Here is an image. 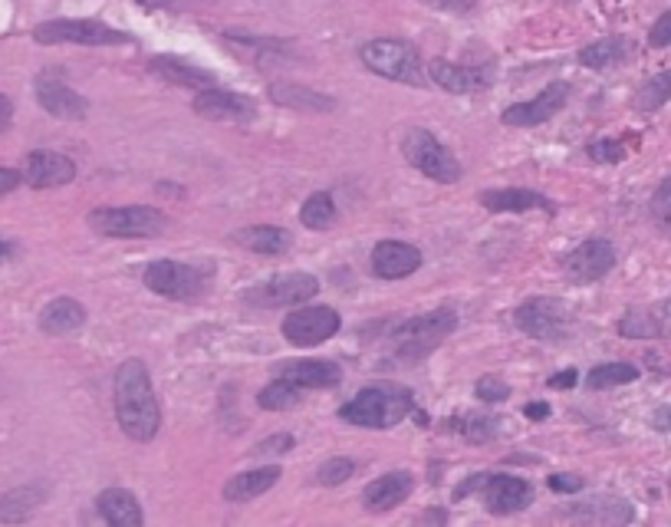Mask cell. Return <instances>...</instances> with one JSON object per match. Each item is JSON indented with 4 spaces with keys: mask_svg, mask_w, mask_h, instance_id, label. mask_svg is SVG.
Listing matches in <instances>:
<instances>
[{
    "mask_svg": "<svg viewBox=\"0 0 671 527\" xmlns=\"http://www.w3.org/2000/svg\"><path fill=\"white\" fill-rule=\"evenodd\" d=\"M270 99H274L277 106L283 109H300V112H333L336 109V99L320 93V89H310V86H300V83H270Z\"/></svg>",
    "mask_w": 671,
    "mask_h": 527,
    "instance_id": "obj_20",
    "label": "cell"
},
{
    "mask_svg": "<svg viewBox=\"0 0 671 527\" xmlns=\"http://www.w3.org/2000/svg\"><path fill=\"white\" fill-rule=\"evenodd\" d=\"M293 448V435H274V439H264L257 448H254V455H283V452H290Z\"/></svg>",
    "mask_w": 671,
    "mask_h": 527,
    "instance_id": "obj_43",
    "label": "cell"
},
{
    "mask_svg": "<svg viewBox=\"0 0 671 527\" xmlns=\"http://www.w3.org/2000/svg\"><path fill=\"white\" fill-rule=\"evenodd\" d=\"M7 257H10V244L0 238V261H7Z\"/></svg>",
    "mask_w": 671,
    "mask_h": 527,
    "instance_id": "obj_52",
    "label": "cell"
},
{
    "mask_svg": "<svg viewBox=\"0 0 671 527\" xmlns=\"http://www.w3.org/2000/svg\"><path fill=\"white\" fill-rule=\"evenodd\" d=\"M149 70L158 76V80H165V83H172V86L208 89L214 83V76L208 70H198V66L178 60V56H155V60L149 63Z\"/></svg>",
    "mask_w": 671,
    "mask_h": 527,
    "instance_id": "obj_27",
    "label": "cell"
},
{
    "mask_svg": "<svg viewBox=\"0 0 671 527\" xmlns=\"http://www.w3.org/2000/svg\"><path fill=\"white\" fill-rule=\"evenodd\" d=\"M648 215H652V224L658 231L671 238V178H665L662 185L655 188L652 201H648Z\"/></svg>",
    "mask_w": 671,
    "mask_h": 527,
    "instance_id": "obj_37",
    "label": "cell"
},
{
    "mask_svg": "<svg viewBox=\"0 0 671 527\" xmlns=\"http://www.w3.org/2000/svg\"><path fill=\"white\" fill-rule=\"evenodd\" d=\"M648 43H652L655 50L671 47V10H665V14L652 24V33H648Z\"/></svg>",
    "mask_w": 671,
    "mask_h": 527,
    "instance_id": "obj_42",
    "label": "cell"
},
{
    "mask_svg": "<svg viewBox=\"0 0 671 527\" xmlns=\"http://www.w3.org/2000/svg\"><path fill=\"white\" fill-rule=\"evenodd\" d=\"M37 99H40V106L56 119H86V112H89V103L83 96L73 93V89L60 80H47V76L37 80Z\"/></svg>",
    "mask_w": 671,
    "mask_h": 527,
    "instance_id": "obj_18",
    "label": "cell"
},
{
    "mask_svg": "<svg viewBox=\"0 0 671 527\" xmlns=\"http://www.w3.org/2000/svg\"><path fill=\"white\" fill-rule=\"evenodd\" d=\"M514 323L527 336L543 343H560L570 333V313L553 297H533L527 304H520L514 313Z\"/></svg>",
    "mask_w": 671,
    "mask_h": 527,
    "instance_id": "obj_10",
    "label": "cell"
},
{
    "mask_svg": "<svg viewBox=\"0 0 671 527\" xmlns=\"http://www.w3.org/2000/svg\"><path fill=\"white\" fill-rule=\"evenodd\" d=\"M234 241L247 248L250 254H267L277 257L283 251H290V234L283 228H274V224H254V228H241L234 234Z\"/></svg>",
    "mask_w": 671,
    "mask_h": 527,
    "instance_id": "obj_29",
    "label": "cell"
},
{
    "mask_svg": "<svg viewBox=\"0 0 671 527\" xmlns=\"http://www.w3.org/2000/svg\"><path fill=\"white\" fill-rule=\"evenodd\" d=\"M195 112L211 122H250L257 116L254 99L241 93H227V89H201L195 96Z\"/></svg>",
    "mask_w": 671,
    "mask_h": 527,
    "instance_id": "obj_13",
    "label": "cell"
},
{
    "mask_svg": "<svg viewBox=\"0 0 671 527\" xmlns=\"http://www.w3.org/2000/svg\"><path fill=\"white\" fill-rule=\"evenodd\" d=\"M454 327H458L454 310L441 307V310L422 313V317L405 320L402 327H395L392 343H395L398 356H405V360H422V356H428L441 340H448Z\"/></svg>",
    "mask_w": 671,
    "mask_h": 527,
    "instance_id": "obj_4",
    "label": "cell"
},
{
    "mask_svg": "<svg viewBox=\"0 0 671 527\" xmlns=\"http://www.w3.org/2000/svg\"><path fill=\"white\" fill-rule=\"evenodd\" d=\"M671 99V70L652 76V80H645L639 86V93H635V109L639 112H655L662 109Z\"/></svg>",
    "mask_w": 671,
    "mask_h": 527,
    "instance_id": "obj_35",
    "label": "cell"
},
{
    "mask_svg": "<svg viewBox=\"0 0 671 527\" xmlns=\"http://www.w3.org/2000/svg\"><path fill=\"white\" fill-rule=\"evenodd\" d=\"M402 152L408 165H415L418 172L435 178L441 185H454L461 178V165L451 155L448 145H441L428 129H408L402 139Z\"/></svg>",
    "mask_w": 671,
    "mask_h": 527,
    "instance_id": "obj_6",
    "label": "cell"
},
{
    "mask_svg": "<svg viewBox=\"0 0 671 527\" xmlns=\"http://www.w3.org/2000/svg\"><path fill=\"white\" fill-rule=\"evenodd\" d=\"M20 182H24V175H20L17 168H4V165H0V195L17 192Z\"/></svg>",
    "mask_w": 671,
    "mask_h": 527,
    "instance_id": "obj_45",
    "label": "cell"
},
{
    "mask_svg": "<svg viewBox=\"0 0 671 527\" xmlns=\"http://www.w3.org/2000/svg\"><path fill=\"white\" fill-rule=\"evenodd\" d=\"M425 4L435 10H448V14H468L477 7V0H425Z\"/></svg>",
    "mask_w": 671,
    "mask_h": 527,
    "instance_id": "obj_44",
    "label": "cell"
},
{
    "mask_svg": "<svg viewBox=\"0 0 671 527\" xmlns=\"http://www.w3.org/2000/svg\"><path fill=\"white\" fill-rule=\"evenodd\" d=\"M589 159H596V162H622L625 159V149H622V142L599 139V142L589 145Z\"/></svg>",
    "mask_w": 671,
    "mask_h": 527,
    "instance_id": "obj_41",
    "label": "cell"
},
{
    "mask_svg": "<svg viewBox=\"0 0 671 527\" xmlns=\"http://www.w3.org/2000/svg\"><path fill=\"white\" fill-rule=\"evenodd\" d=\"M629 53H632V43L625 37H606L579 50V63L589 66V70H609V66L629 60Z\"/></svg>",
    "mask_w": 671,
    "mask_h": 527,
    "instance_id": "obj_32",
    "label": "cell"
},
{
    "mask_svg": "<svg viewBox=\"0 0 671 527\" xmlns=\"http://www.w3.org/2000/svg\"><path fill=\"white\" fill-rule=\"evenodd\" d=\"M352 475H356V462L352 458H329V462H323L320 468H316V481H320L323 488H333V485H343V481H349Z\"/></svg>",
    "mask_w": 671,
    "mask_h": 527,
    "instance_id": "obj_38",
    "label": "cell"
},
{
    "mask_svg": "<svg viewBox=\"0 0 671 527\" xmlns=\"http://www.w3.org/2000/svg\"><path fill=\"white\" fill-rule=\"evenodd\" d=\"M300 386H293L290 379H274L270 386H264L260 389V396H257V402H260V409H270V412H283V409H293V406H300Z\"/></svg>",
    "mask_w": 671,
    "mask_h": 527,
    "instance_id": "obj_33",
    "label": "cell"
},
{
    "mask_svg": "<svg viewBox=\"0 0 671 527\" xmlns=\"http://www.w3.org/2000/svg\"><path fill=\"white\" fill-rule=\"evenodd\" d=\"M116 419L119 429L129 435L132 442H152L158 429H162V406L152 389L149 369L142 360H125L116 369Z\"/></svg>",
    "mask_w": 671,
    "mask_h": 527,
    "instance_id": "obj_1",
    "label": "cell"
},
{
    "mask_svg": "<svg viewBox=\"0 0 671 527\" xmlns=\"http://www.w3.org/2000/svg\"><path fill=\"white\" fill-rule=\"evenodd\" d=\"M415 409V396L405 386H369L356 392V399H349L343 409H339V419L362 425V429H392V425L402 422L408 412Z\"/></svg>",
    "mask_w": 671,
    "mask_h": 527,
    "instance_id": "obj_2",
    "label": "cell"
},
{
    "mask_svg": "<svg viewBox=\"0 0 671 527\" xmlns=\"http://www.w3.org/2000/svg\"><path fill=\"white\" fill-rule=\"evenodd\" d=\"M362 63L369 66L375 76H385V80L408 83V86H422L425 83V66L422 56L415 47H408L402 40H369L362 47Z\"/></svg>",
    "mask_w": 671,
    "mask_h": 527,
    "instance_id": "obj_3",
    "label": "cell"
},
{
    "mask_svg": "<svg viewBox=\"0 0 671 527\" xmlns=\"http://www.w3.org/2000/svg\"><path fill=\"white\" fill-rule=\"evenodd\" d=\"M86 323V310L79 300L73 297H60V300H50L47 307L40 310V330L50 333V336H63V333H73Z\"/></svg>",
    "mask_w": 671,
    "mask_h": 527,
    "instance_id": "obj_26",
    "label": "cell"
},
{
    "mask_svg": "<svg viewBox=\"0 0 671 527\" xmlns=\"http://www.w3.org/2000/svg\"><path fill=\"white\" fill-rule=\"evenodd\" d=\"M40 504H43V488L40 485L14 488V491H7V495H0V521L4 524H24L37 514Z\"/></svg>",
    "mask_w": 671,
    "mask_h": 527,
    "instance_id": "obj_30",
    "label": "cell"
},
{
    "mask_svg": "<svg viewBox=\"0 0 671 527\" xmlns=\"http://www.w3.org/2000/svg\"><path fill=\"white\" fill-rule=\"evenodd\" d=\"M412 488H415V478L412 475H408V472H392V475L375 478L372 485L362 491V501H366L369 511L382 514V511L398 508V504H402L408 495H412Z\"/></svg>",
    "mask_w": 671,
    "mask_h": 527,
    "instance_id": "obj_19",
    "label": "cell"
},
{
    "mask_svg": "<svg viewBox=\"0 0 671 527\" xmlns=\"http://www.w3.org/2000/svg\"><path fill=\"white\" fill-rule=\"evenodd\" d=\"M671 304H658V307H642V310H629L619 320V333L629 336V340H652V336H665L671 330Z\"/></svg>",
    "mask_w": 671,
    "mask_h": 527,
    "instance_id": "obj_22",
    "label": "cell"
},
{
    "mask_svg": "<svg viewBox=\"0 0 671 527\" xmlns=\"http://www.w3.org/2000/svg\"><path fill=\"white\" fill-rule=\"evenodd\" d=\"M616 267V248L602 238H589L563 261V271L573 284H596Z\"/></svg>",
    "mask_w": 671,
    "mask_h": 527,
    "instance_id": "obj_11",
    "label": "cell"
},
{
    "mask_svg": "<svg viewBox=\"0 0 671 527\" xmlns=\"http://www.w3.org/2000/svg\"><path fill=\"white\" fill-rule=\"evenodd\" d=\"M428 76L435 80L441 89H448V93H477V89H484L487 83V73L484 70H471V66H458V63H448V60H431L428 63Z\"/></svg>",
    "mask_w": 671,
    "mask_h": 527,
    "instance_id": "obj_23",
    "label": "cell"
},
{
    "mask_svg": "<svg viewBox=\"0 0 671 527\" xmlns=\"http://www.w3.org/2000/svg\"><path fill=\"white\" fill-rule=\"evenodd\" d=\"M566 96H570V86L566 83H553L543 89L540 96H533L530 103H517L504 112V126H520V129H530V126H543L547 119H553L556 112L566 106Z\"/></svg>",
    "mask_w": 671,
    "mask_h": 527,
    "instance_id": "obj_14",
    "label": "cell"
},
{
    "mask_svg": "<svg viewBox=\"0 0 671 527\" xmlns=\"http://www.w3.org/2000/svg\"><path fill=\"white\" fill-rule=\"evenodd\" d=\"M320 294V280L313 274H303V271H293V274H277L264 280V284L250 287L247 290V304L250 307H300L306 300H313Z\"/></svg>",
    "mask_w": 671,
    "mask_h": 527,
    "instance_id": "obj_9",
    "label": "cell"
},
{
    "mask_svg": "<svg viewBox=\"0 0 671 527\" xmlns=\"http://www.w3.org/2000/svg\"><path fill=\"white\" fill-rule=\"evenodd\" d=\"M474 392H477V399H484V402H504L510 396V386L497 376H481Z\"/></svg>",
    "mask_w": 671,
    "mask_h": 527,
    "instance_id": "obj_40",
    "label": "cell"
},
{
    "mask_svg": "<svg viewBox=\"0 0 671 527\" xmlns=\"http://www.w3.org/2000/svg\"><path fill=\"white\" fill-rule=\"evenodd\" d=\"M89 228L99 231L102 238H158L168 228V218L145 205L96 208L89 215Z\"/></svg>",
    "mask_w": 671,
    "mask_h": 527,
    "instance_id": "obj_5",
    "label": "cell"
},
{
    "mask_svg": "<svg viewBox=\"0 0 671 527\" xmlns=\"http://www.w3.org/2000/svg\"><path fill=\"white\" fill-rule=\"evenodd\" d=\"M283 379H290L293 386L300 389H329L339 383V366L329 360H290L277 366Z\"/></svg>",
    "mask_w": 671,
    "mask_h": 527,
    "instance_id": "obj_21",
    "label": "cell"
},
{
    "mask_svg": "<svg viewBox=\"0 0 671 527\" xmlns=\"http://www.w3.org/2000/svg\"><path fill=\"white\" fill-rule=\"evenodd\" d=\"M24 178L30 188H60V185H70L76 178V165H73V159H66L60 152L37 149L27 155Z\"/></svg>",
    "mask_w": 671,
    "mask_h": 527,
    "instance_id": "obj_16",
    "label": "cell"
},
{
    "mask_svg": "<svg viewBox=\"0 0 671 527\" xmlns=\"http://www.w3.org/2000/svg\"><path fill=\"white\" fill-rule=\"evenodd\" d=\"M461 435L468 442H491L497 435V419H487V416H468L461 425Z\"/></svg>",
    "mask_w": 671,
    "mask_h": 527,
    "instance_id": "obj_39",
    "label": "cell"
},
{
    "mask_svg": "<svg viewBox=\"0 0 671 527\" xmlns=\"http://www.w3.org/2000/svg\"><path fill=\"white\" fill-rule=\"evenodd\" d=\"M142 7H188V4H198V0H139Z\"/></svg>",
    "mask_w": 671,
    "mask_h": 527,
    "instance_id": "obj_49",
    "label": "cell"
},
{
    "mask_svg": "<svg viewBox=\"0 0 671 527\" xmlns=\"http://www.w3.org/2000/svg\"><path fill=\"white\" fill-rule=\"evenodd\" d=\"M527 416L530 419H547L550 416V406H547V402H533V406H527Z\"/></svg>",
    "mask_w": 671,
    "mask_h": 527,
    "instance_id": "obj_50",
    "label": "cell"
},
{
    "mask_svg": "<svg viewBox=\"0 0 671 527\" xmlns=\"http://www.w3.org/2000/svg\"><path fill=\"white\" fill-rule=\"evenodd\" d=\"M635 379H639V366H632V363H602V366H596L593 373L586 376V386L589 389H612V386L635 383Z\"/></svg>",
    "mask_w": 671,
    "mask_h": 527,
    "instance_id": "obj_34",
    "label": "cell"
},
{
    "mask_svg": "<svg viewBox=\"0 0 671 527\" xmlns=\"http://www.w3.org/2000/svg\"><path fill=\"white\" fill-rule=\"evenodd\" d=\"M96 508L112 527H142V521H145L139 501H135L132 491H125V488H106L96 498Z\"/></svg>",
    "mask_w": 671,
    "mask_h": 527,
    "instance_id": "obj_24",
    "label": "cell"
},
{
    "mask_svg": "<svg viewBox=\"0 0 671 527\" xmlns=\"http://www.w3.org/2000/svg\"><path fill=\"white\" fill-rule=\"evenodd\" d=\"M280 478V468L277 465H267V468H257V472H241L234 475L231 481L224 485V498L234 501V504H244V501H254L257 495H264L277 485Z\"/></svg>",
    "mask_w": 671,
    "mask_h": 527,
    "instance_id": "obj_28",
    "label": "cell"
},
{
    "mask_svg": "<svg viewBox=\"0 0 671 527\" xmlns=\"http://www.w3.org/2000/svg\"><path fill=\"white\" fill-rule=\"evenodd\" d=\"M576 379H579V376H576V369H566V373L553 376L547 386H550V389H570V386H576Z\"/></svg>",
    "mask_w": 671,
    "mask_h": 527,
    "instance_id": "obj_47",
    "label": "cell"
},
{
    "mask_svg": "<svg viewBox=\"0 0 671 527\" xmlns=\"http://www.w3.org/2000/svg\"><path fill=\"white\" fill-rule=\"evenodd\" d=\"M33 40L43 47H56V43H79V47H119V43H132L129 33H122L99 20H47L33 30Z\"/></svg>",
    "mask_w": 671,
    "mask_h": 527,
    "instance_id": "obj_7",
    "label": "cell"
},
{
    "mask_svg": "<svg viewBox=\"0 0 671 527\" xmlns=\"http://www.w3.org/2000/svg\"><path fill=\"white\" fill-rule=\"evenodd\" d=\"M145 287L155 290L158 297L168 300H195L204 294V284H208V274L195 264H181V261H152L145 267Z\"/></svg>",
    "mask_w": 671,
    "mask_h": 527,
    "instance_id": "obj_8",
    "label": "cell"
},
{
    "mask_svg": "<svg viewBox=\"0 0 671 527\" xmlns=\"http://www.w3.org/2000/svg\"><path fill=\"white\" fill-rule=\"evenodd\" d=\"M300 221H303L310 231H326L329 224L336 221V205H333V198H329L326 192H316V195H310V198L303 201Z\"/></svg>",
    "mask_w": 671,
    "mask_h": 527,
    "instance_id": "obj_36",
    "label": "cell"
},
{
    "mask_svg": "<svg viewBox=\"0 0 671 527\" xmlns=\"http://www.w3.org/2000/svg\"><path fill=\"white\" fill-rule=\"evenodd\" d=\"M372 274L382 280H402L422 267V251L405 241H382L372 248Z\"/></svg>",
    "mask_w": 671,
    "mask_h": 527,
    "instance_id": "obj_15",
    "label": "cell"
},
{
    "mask_svg": "<svg viewBox=\"0 0 671 527\" xmlns=\"http://www.w3.org/2000/svg\"><path fill=\"white\" fill-rule=\"evenodd\" d=\"M550 488L553 491H579V488H583V478H576V475H553L550 478Z\"/></svg>",
    "mask_w": 671,
    "mask_h": 527,
    "instance_id": "obj_46",
    "label": "cell"
},
{
    "mask_svg": "<svg viewBox=\"0 0 671 527\" xmlns=\"http://www.w3.org/2000/svg\"><path fill=\"white\" fill-rule=\"evenodd\" d=\"M655 425H658V429H671V409H658L655 412Z\"/></svg>",
    "mask_w": 671,
    "mask_h": 527,
    "instance_id": "obj_51",
    "label": "cell"
},
{
    "mask_svg": "<svg viewBox=\"0 0 671 527\" xmlns=\"http://www.w3.org/2000/svg\"><path fill=\"white\" fill-rule=\"evenodd\" d=\"M339 330V313L333 307H303L283 320V336L293 346H316Z\"/></svg>",
    "mask_w": 671,
    "mask_h": 527,
    "instance_id": "obj_12",
    "label": "cell"
},
{
    "mask_svg": "<svg viewBox=\"0 0 671 527\" xmlns=\"http://www.w3.org/2000/svg\"><path fill=\"white\" fill-rule=\"evenodd\" d=\"M10 122H14V103L7 96H0V132H4Z\"/></svg>",
    "mask_w": 671,
    "mask_h": 527,
    "instance_id": "obj_48",
    "label": "cell"
},
{
    "mask_svg": "<svg viewBox=\"0 0 671 527\" xmlns=\"http://www.w3.org/2000/svg\"><path fill=\"white\" fill-rule=\"evenodd\" d=\"M570 518L586 524H625L632 521V508L619 498H589L579 508H570Z\"/></svg>",
    "mask_w": 671,
    "mask_h": 527,
    "instance_id": "obj_31",
    "label": "cell"
},
{
    "mask_svg": "<svg viewBox=\"0 0 671 527\" xmlns=\"http://www.w3.org/2000/svg\"><path fill=\"white\" fill-rule=\"evenodd\" d=\"M533 498L530 481L514 478V475H494L484 481V504L487 511L494 514H514L520 508H527Z\"/></svg>",
    "mask_w": 671,
    "mask_h": 527,
    "instance_id": "obj_17",
    "label": "cell"
},
{
    "mask_svg": "<svg viewBox=\"0 0 671 527\" xmlns=\"http://www.w3.org/2000/svg\"><path fill=\"white\" fill-rule=\"evenodd\" d=\"M481 205L487 211H507V215H517V211H550L553 201L547 195L530 192V188H497V192H484Z\"/></svg>",
    "mask_w": 671,
    "mask_h": 527,
    "instance_id": "obj_25",
    "label": "cell"
}]
</instances>
